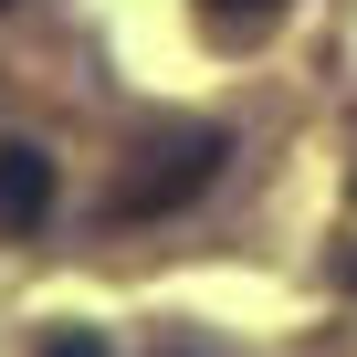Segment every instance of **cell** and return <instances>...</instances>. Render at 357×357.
<instances>
[{
  "mask_svg": "<svg viewBox=\"0 0 357 357\" xmlns=\"http://www.w3.org/2000/svg\"><path fill=\"white\" fill-rule=\"evenodd\" d=\"M211 178H221V137H211V126H168V137H147V147L126 158V178H116V221L190 211Z\"/></svg>",
  "mask_w": 357,
  "mask_h": 357,
  "instance_id": "obj_1",
  "label": "cell"
},
{
  "mask_svg": "<svg viewBox=\"0 0 357 357\" xmlns=\"http://www.w3.org/2000/svg\"><path fill=\"white\" fill-rule=\"evenodd\" d=\"M43 221H53V158L11 137L0 147V242H32Z\"/></svg>",
  "mask_w": 357,
  "mask_h": 357,
  "instance_id": "obj_2",
  "label": "cell"
},
{
  "mask_svg": "<svg viewBox=\"0 0 357 357\" xmlns=\"http://www.w3.org/2000/svg\"><path fill=\"white\" fill-rule=\"evenodd\" d=\"M284 22V0H200V32L211 43H263Z\"/></svg>",
  "mask_w": 357,
  "mask_h": 357,
  "instance_id": "obj_3",
  "label": "cell"
},
{
  "mask_svg": "<svg viewBox=\"0 0 357 357\" xmlns=\"http://www.w3.org/2000/svg\"><path fill=\"white\" fill-rule=\"evenodd\" d=\"M32 357H116V347H105V336H95V326H53V336H43V347H32Z\"/></svg>",
  "mask_w": 357,
  "mask_h": 357,
  "instance_id": "obj_4",
  "label": "cell"
},
{
  "mask_svg": "<svg viewBox=\"0 0 357 357\" xmlns=\"http://www.w3.org/2000/svg\"><path fill=\"white\" fill-rule=\"evenodd\" d=\"M158 357H221V347H211V336H168Z\"/></svg>",
  "mask_w": 357,
  "mask_h": 357,
  "instance_id": "obj_5",
  "label": "cell"
},
{
  "mask_svg": "<svg viewBox=\"0 0 357 357\" xmlns=\"http://www.w3.org/2000/svg\"><path fill=\"white\" fill-rule=\"evenodd\" d=\"M347 284H357V263H347Z\"/></svg>",
  "mask_w": 357,
  "mask_h": 357,
  "instance_id": "obj_6",
  "label": "cell"
},
{
  "mask_svg": "<svg viewBox=\"0 0 357 357\" xmlns=\"http://www.w3.org/2000/svg\"><path fill=\"white\" fill-rule=\"evenodd\" d=\"M0 11H11V0H0Z\"/></svg>",
  "mask_w": 357,
  "mask_h": 357,
  "instance_id": "obj_7",
  "label": "cell"
}]
</instances>
